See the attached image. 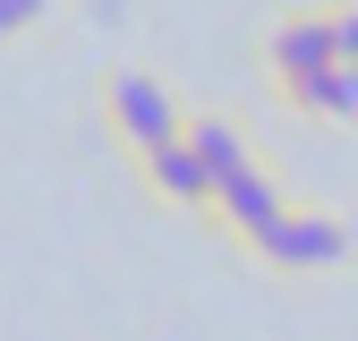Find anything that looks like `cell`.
<instances>
[{
    "mask_svg": "<svg viewBox=\"0 0 358 341\" xmlns=\"http://www.w3.org/2000/svg\"><path fill=\"white\" fill-rule=\"evenodd\" d=\"M94 111H103L111 145H120L128 162H145L154 145H171L179 128H188V111H179V94H171V85H162L154 68H137V60L103 68V85H94Z\"/></svg>",
    "mask_w": 358,
    "mask_h": 341,
    "instance_id": "cell-1",
    "label": "cell"
},
{
    "mask_svg": "<svg viewBox=\"0 0 358 341\" xmlns=\"http://www.w3.org/2000/svg\"><path fill=\"white\" fill-rule=\"evenodd\" d=\"M358 247V231H350V213H333V205H290L264 239H248L239 256L256 273H273V282H316V273H333L341 256Z\"/></svg>",
    "mask_w": 358,
    "mask_h": 341,
    "instance_id": "cell-2",
    "label": "cell"
},
{
    "mask_svg": "<svg viewBox=\"0 0 358 341\" xmlns=\"http://www.w3.org/2000/svg\"><path fill=\"white\" fill-rule=\"evenodd\" d=\"M137 180L162 196V205H179V213H213V170H205V154H196V137H188V128H179V137L171 145H154L145 162H137Z\"/></svg>",
    "mask_w": 358,
    "mask_h": 341,
    "instance_id": "cell-5",
    "label": "cell"
},
{
    "mask_svg": "<svg viewBox=\"0 0 358 341\" xmlns=\"http://www.w3.org/2000/svg\"><path fill=\"white\" fill-rule=\"evenodd\" d=\"M188 137H196V154H205V170H213V188H231L248 162H264V154L248 145V128H239L231 111H196V119H188Z\"/></svg>",
    "mask_w": 358,
    "mask_h": 341,
    "instance_id": "cell-6",
    "label": "cell"
},
{
    "mask_svg": "<svg viewBox=\"0 0 358 341\" xmlns=\"http://www.w3.org/2000/svg\"><path fill=\"white\" fill-rule=\"evenodd\" d=\"M290 205H299V196L282 188V170H273V162H248L239 180L213 196V213H205V222H213L222 239H231V247H248V239H264V231H273Z\"/></svg>",
    "mask_w": 358,
    "mask_h": 341,
    "instance_id": "cell-4",
    "label": "cell"
},
{
    "mask_svg": "<svg viewBox=\"0 0 358 341\" xmlns=\"http://www.w3.org/2000/svg\"><path fill=\"white\" fill-rule=\"evenodd\" d=\"M341 68V34H333V0L324 9H282L273 34H264V77H273L282 111L307 119V103H316V85Z\"/></svg>",
    "mask_w": 358,
    "mask_h": 341,
    "instance_id": "cell-3",
    "label": "cell"
},
{
    "mask_svg": "<svg viewBox=\"0 0 358 341\" xmlns=\"http://www.w3.org/2000/svg\"><path fill=\"white\" fill-rule=\"evenodd\" d=\"M60 0H0V43H17V34H34L43 17H52Z\"/></svg>",
    "mask_w": 358,
    "mask_h": 341,
    "instance_id": "cell-7",
    "label": "cell"
},
{
    "mask_svg": "<svg viewBox=\"0 0 358 341\" xmlns=\"http://www.w3.org/2000/svg\"><path fill=\"white\" fill-rule=\"evenodd\" d=\"M333 34H341V60H358V0H333Z\"/></svg>",
    "mask_w": 358,
    "mask_h": 341,
    "instance_id": "cell-8",
    "label": "cell"
}]
</instances>
